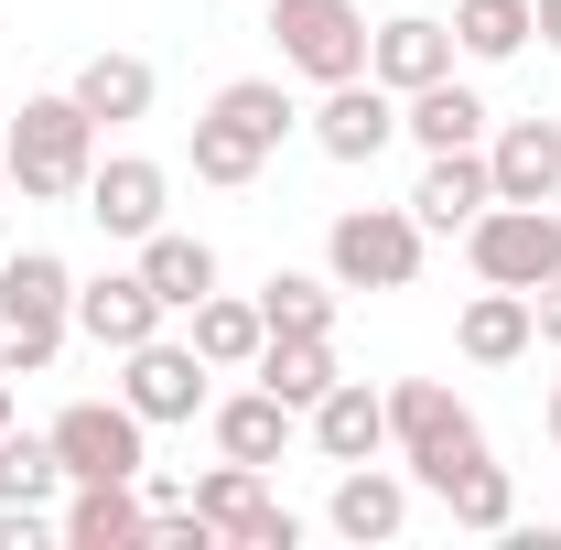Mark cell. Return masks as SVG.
<instances>
[{"label":"cell","instance_id":"cell-1","mask_svg":"<svg viewBox=\"0 0 561 550\" xmlns=\"http://www.w3.org/2000/svg\"><path fill=\"white\" fill-rule=\"evenodd\" d=\"M0 162H11V195H22V206H66V195H87V173H98V119L76 108V87L22 98Z\"/></svg>","mask_w":561,"mask_h":550},{"label":"cell","instance_id":"cell-2","mask_svg":"<svg viewBox=\"0 0 561 550\" xmlns=\"http://www.w3.org/2000/svg\"><path fill=\"white\" fill-rule=\"evenodd\" d=\"M76 335V271L55 249H11L0 260V367L11 378H44Z\"/></svg>","mask_w":561,"mask_h":550},{"label":"cell","instance_id":"cell-3","mask_svg":"<svg viewBox=\"0 0 561 550\" xmlns=\"http://www.w3.org/2000/svg\"><path fill=\"white\" fill-rule=\"evenodd\" d=\"M389 454L411 465V485L443 496V485L486 454V432H476V411H465L443 378H400V389H389Z\"/></svg>","mask_w":561,"mask_h":550},{"label":"cell","instance_id":"cell-4","mask_svg":"<svg viewBox=\"0 0 561 550\" xmlns=\"http://www.w3.org/2000/svg\"><path fill=\"white\" fill-rule=\"evenodd\" d=\"M324 271H335V291H411L421 280V216L411 206H346L324 227Z\"/></svg>","mask_w":561,"mask_h":550},{"label":"cell","instance_id":"cell-5","mask_svg":"<svg viewBox=\"0 0 561 550\" xmlns=\"http://www.w3.org/2000/svg\"><path fill=\"white\" fill-rule=\"evenodd\" d=\"M44 432L66 454V485H140L151 475V421L130 400H66Z\"/></svg>","mask_w":561,"mask_h":550},{"label":"cell","instance_id":"cell-6","mask_svg":"<svg viewBox=\"0 0 561 550\" xmlns=\"http://www.w3.org/2000/svg\"><path fill=\"white\" fill-rule=\"evenodd\" d=\"M465 260H476V280H496V291H540V280L561 271V206H486L465 227Z\"/></svg>","mask_w":561,"mask_h":550},{"label":"cell","instance_id":"cell-7","mask_svg":"<svg viewBox=\"0 0 561 550\" xmlns=\"http://www.w3.org/2000/svg\"><path fill=\"white\" fill-rule=\"evenodd\" d=\"M271 44L291 76L335 87V76H367V11L356 0H271Z\"/></svg>","mask_w":561,"mask_h":550},{"label":"cell","instance_id":"cell-8","mask_svg":"<svg viewBox=\"0 0 561 550\" xmlns=\"http://www.w3.org/2000/svg\"><path fill=\"white\" fill-rule=\"evenodd\" d=\"M206 356H195V335H140L130 356H119V400H130L140 421H151V432H162V421H195L206 411Z\"/></svg>","mask_w":561,"mask_h":550},{"label":"cell","instance_id":"cell-9","mask_svg":"<svg viewBox=\"0 0 561 550\" xmlns=\"http://www.w3.org/2000/svg\"><path fill=\"white\" fill-rule=\"evenodd\" d=\"M302 130H313L324 162H378V151L400 140V98H389L378 76H335V87L313 98V119H302Z\"/></svg>","mask_w":561,"mask_h":550},{"label":"cell","instance_id":"cell-10","mask_svg":"<svg viewBox=\"0 0 561 550\" xmlns=\"http://www.w3.org/2000/svg\"><path fill=\"white\" fill-rule=\"evenodd\" d=\"M324 529L356 550H378V540H400L411 529V475H389L378 454L367 465H335V496H324Z\"/></svg>","mask_w":561,"mask_h":550},{"label":"cell","instance_id":"cell-11","mask_svg":"<svg viewBox=\"0 0 561 550\" xmlns=\"http://www.w3.org/2000/svg\"><path fill=\"white\" fill-rule=\"evenodd\" d=\"M486 206H496L486 140H476V151H432V162H421V184H411V216H421V238H465V227H476Z\"/></svg>","mask_w":561,"mask_h":550},{"label":"cell","instance_id":"cell-12","mask_svg":"<svg viewBox=\"0 0 561 550\" xmlns=\"http://www.w3.org/2000/svg\"><path fill=\"white\" fill-rule=\"evenodd\" d=\"M76 335L98 345V356H130L140 335H162V291L140 271H98V280H76Z\"/></svg>","mask_w":561,"mask_h":550},{"label":"cell","instance_id":"cell-13","mask_svg":"<svg viewBox=\"0 0 561 550\" xmlns=\"http://www.w3.org/2000/svg\"><path fill=\"white\" fill-rule=\"evenodd\" d=\"M162 206H173V173H162V162H140V151H108V162L87 173V216H98L108 238H130V249L162 227Z\"/></svg>","mask_w":561,"mask_h":550},{"label":"cell","instance_id":"cell-14","mask_svg":"<svg viewBox=\"0 0 561 550\" xmlns=\"http://www.w3.org/2000/svg\"><path fill=\"white\" fill-rule=\"evenodd\" d=\"M367 76H378L389 98H411V87H432V76H454V22H432V11L367 22Z\"/></svg>","mask_w":561,"mask_h":550},{"label":"cell","instance_id":"cell-15","mask_svg":"<svg viewBox=\"0 0 561 550\" xmlns=\"http://www.w3.org/2000/svg\"><path fill=\"white\" fill-rule=\"evenodd\" d=\"M302 432H313V454H324V465H367V454H389V389L335 378V389L302 411Z\"/></svg>","mask_w":561,"mask_h":550},{"label":"cell","instance_id":"cell-16","mask_svg":"<svg viewBox=\"0 0 561 550\" xmlns=\"http://www.w3.org/2000/svg\"><path fill=\"white\" fill-rule=\"evenodd\" d=\"M486 173H496V206H551L561 195V119H507L486 140Z\"/></svg>","mask_w":561,"mask_h":550},{"label":"cell","instance_id":"cell-17","mask_svg":"<svg viewBox=\"0 0 561 550\" xmlns=\"http://www.w3.org/2000/svg\"><path fill=\"white\" fill-rule=\"evenodd\" d=\"M206 421H216V454H227V465H260V475H271L280 454H291V432H302V411H291L280 389H238V400H206Z\"/></svg>","mask_w":561,"mask_h":550},{"label":"cell","instance_id":"cell-18","mask_svg":"<svg viewBox=\"0 0 561 550\" xmlns=\"http://www.w3.org/2000/svg\"><path fill=\"white\" fill-rule=\"evenodd\" d=\"M55 529H66V550H151V496L140 485H66Z\"/></svg>","mask_w":561,"mask_h":550},{"label":"cell","instance_id":"cell-19","mask_svg":"<svg viewBox=\"0 0 561 550\" xmlns=\"http://www.w3.org/2000/svg\"><path fill=\"white\" fill-rule=\"evenodd\" d=\"M400 130H411L421 151H476V140H486V98H476L465 76H432V87L400 98Z\"/></svg>","mask_w":561,"mask_h":550},{"label":"cell","instance_id":"cell-20","mask_svg":"<svg viewBox=\"0 0 561 550\" xmlns=\"http://www.w3.org/2000/svg\"><path fill=\"white\" fill-rule=\"evenodd\" d=\"M140 280H151V291H162V313H195V302H206L216 291V249L206 238H195V227H151V238H140V260H130Z\"/></svg>","mask_w":561,"mask_h":550},{"label":"cell","instance_id":"cell-21","mask_svg":"<svg viewBox=\"0 0 561 550\" xmlns=\"http://www.w3.org/2000/svg\"><path fill=\"white\" fill-rule=\"evenodd\" d=\"M454 345H465L476 367H518V356L540 345V324H529V291H496V280H486V291L454 313Z\"/></svg>","mask_w":561,"mask_h":550},{"label":"cell","instance_id":"cell-22","mask_svg":"<svg viewBox=\"0 0 561 550\" xmlns=\"http://www.w3.org/2000/svg\"><path fill=\"white\" fill-rule=\"evenodd\" d=\"M151 98H162L151 55H87V66H76V108H87L98 130H119V119H151Z\"/></svg>","mask_w":561,"mask_h":550},{"label":"cell","instance_id":"cell-23","mask_svg":"<svg viewBox=\"0 0 561 550\" xmlns=\"http://www.w3.org/2000/svg\"><path fill=\"white\" fill-rule=\"evenodd\" d=\"M280 496H271V475H260V465H227V454H216V475H195V518H206L216 540H260V518H271Z\"/></svg>","mask_w":561,"mask_h":550},{"label":"cell","instance_id":"cell-24","mask_svg":"<svg viewBox=\"0 0 561 550\" xmlns=\"http://www.w3.org/2000/svg\"><path fill=\"white\" fill-rule=\"evenodd\" d=\"M249 378H260V389H280L291 411H313L346 367H335V335H271L260 356H249Z\"/></svg>","mask_w":561,"mask_h":550},{"label":"cell","instance_id":"cell-25","mask_svg":"<svg viewBox=\"0 0 561 550\" xmlns=\"http://www.w3.org/2000/svg\"><path fill=\"white\" fill-rule=\"evenodd\" d=\"M206 108L227 119V130H249L260 151H280V140L302 130V108H291V87H280V76H227V87H216Z\"/></svg>","mask_w":561,"mask_h":550},{"label":"cell","instance_id":"cell-26","mask_svg":"<svg viewBox=\"0 0 561 550\" xmlns=\"http://www.w3.org/2000/svg\"><path fill=\"white\" fill-rule=\"evenodd\" d=\"M184 324H195V356H206V367H249V356L271 345V324H260V291H249V302H238V291H206Z\"/></svg>","mask_w":561,"mask_h":550},{"label":"cell","instance_id":"cell-27","mask_svg":"<svg viewBox=\"0 0 561 550\" xmlns=\"http://www.w3.org/2000/svg\"><path fill=\"white\" fill-rule=\"evenodd\" d=\"M66 496V454H55V432H0V507H55Z\"/></svg>","mask_w":561,"mask_h":550},{"label":"cell","instance_id":"cell-28","mask_svg":"<svg viewBox=\"0 0 561 550\" xmlns=\"http://www.w3.org/2000/svg\"><path fill=\"white\" fill-rule=\"evenodd\" d=\"M260 324L271 335H335V271H271L260 280Z\"/></svg>","mask_w":561,"mask_h":550},{"label":"cell","instance_id":"cell-29","mask_svg":"<svg viewBox=\"0 0 561 550\" xmlns=\"http://www.w3.org/2000/svg\"><path fill=\"white\" fill-rule=\"evenodd\" d=\"M529 33H540L529 0H454V55H476V66H507Z\"/></svg>","mask_w":561,"mask_h":550},{"label":"cell","instance_id":"cell-30","mask_svg":"<svg viewBox=\"0 0 561 550\" xmlns=\"http://www.w3.org/2000/svg\"><path fill=\"white\" fill-rule=\"evenodd\" d=\"M443 507H454V529H486V540H507V518H518V485H507V465H496V454H476L465 475L443 485Z\"/></svg>","mask_w":561,"mask_h":550},{"label":"cell","instance_id":"cell-31","mask_svg":"<svg viewBox=\"0 0 561 550\" xmlns=\"http://www.w3.org/2000/svg\"><path fill=\"white\" fill-rule=\"evenodd\" d=\"M529 324H540V345H561V271L529 291Z\"/></svg>","mask_w":561,"mask_h":550},{"label":"cell","instance_id":"cell-32","mask_svg":"<svg viewBox=\"0 0 561 550\" xmlns=\"http://www.w3.org/2000/svg\"><path fill=\"white\" fill-rule=\"evenodd\" d=\"M529 11H540V44H561V0H529Z\"/></svg>","mask_w":561,"mask_h":550},{"label":"cell","instance_id":"cell-33","mask_svg":"<svg viewBox=\"0 0 561 550\" xmlns=\"http://www.w3.org/2000/svg\"><path fill=\"white\" fill-rule=\"evenodd\" d=\"M540 421H551V443H561V378H551V400H540Z\"/></svg>","mask_w":561,"mask_h":550},{"label":"cell","instance_id":"cell-34","mask_svg":"<svg viewBox=\"0 0 561 550\" xmlns=\"http://www.w3.org/2000/svg\"><path fill=\"white\" fill-rule=\"evenodd\" d=\"M11 421H22V411H11V367H0V432H11Z\"/></svg>","mask_w":561,"mask_h":550},{"label":"cell","instance_id":"cell-35","mask_svg":"<svg viewBox=\"0 0 561 550\" xmlns=\"http://www.w3.org/2000/svg\"><path fill=\"white\" fill-rule=\"evenodd\" d=\"M0 206H11V162H0Z\"/></svg>","mask_w":561,"mask_h":550}]
</instances>
